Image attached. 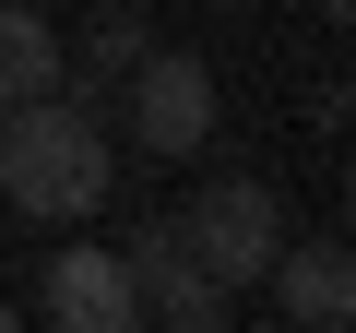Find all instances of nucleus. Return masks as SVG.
I'll return each instance as SVG.
<instances>
[{
	"label": "nucleus",
	"mask_w": 356,
	"mask_h": 333,
	"mask_svg": "<svg viewBox=\"0 0 356 333\" xmlns=\"http://www.w3.org/2000/svg\"><path fill=\"white\" fill-rule=\"evenodd\" d=\"M143 48H154V36H143V13H95V48H83V60H95V72H131Z\"/></svg>",
	"instance_id": "8"
},
{
	"label": "nucleus",
	"mask_w": 356,
	"mask_h": 333,
	"mask_svg": "<svg viewBox=\"0 0 356 333\" xmlns=\"http://www.w3.org/2000/svg\"><path fill=\"white\" fill-rule=\"evenodd\" d=\"M72 60L48 36V13H24V0H0V107H24V95H60Z\"/></svg>",
	"instance_id": "7"
},
{
	"label": "nucleus",
	"mask_w": 356,
	"mask_h": 333,
	"mask_svg": "<svg viewBox=\"0 0 356 333\" xmlns=\"http://www.w3.org/2000/svg\"><path fill=\"white\" fill-rule=\"evenodd\" d=\"M0 203L36 226H83L107 203V131L83 95H24L0 107Z\"/></svg>",
	"instance_id": "1"
},
{
	"label": "nucleus",
	"mask_w": 356,
	"mask_h": 333,
	"mask_svg": "<svg viewBox=\"0 0 356 333\" xmlns=\"http://www.w3.org/2000/svg\"><path fill=\"white\" fill-rule=\"evenodd\" d=\"M131 143L166 155V166H191V155L214 143V60L143 48V60H131Z\"/></svg>",
	"instance_id": "3"
},
{
	"label": "nucleus",
	"mask_w": 356,
	"mask_h": 333,
	"mask_svg": "<svg viewBox=\"0 0 356 333\" xmlns=\"http://www.w3.org/2000/svg\"><path fill=\"white\" fill-rule=\"evenodd\" d=\"M178 238L202 250V274H214V286H261V274H273V250H285V215H273V191H261V179H202V191H191V215H178Z\"/></svg>",
	"instance_id": "2"
},
{
	"label": "nucleus",
	"mask_w": 356,
	"mask_h": 333,
	"mask_svg": "<svg viewBox=\"0 0 356 333\" xmlns=\"http://www.w3.org/2000/svg\"><path fill=\"white\" fill-rule=\"evenodd\" d=\"M344 13H356V0H321V24H344Z\"/></svg>",
	"instance_id": "9"
},
{
	"label": "nucleus",
	"mask_w": 356,
	"mask_h": 333,
	"mask_svg": "<svg viewBox=\"0 0 356 333\" xmlns=\"http://www.w3.org/2000/svg\"><path fill=\"white\" fill-rule=\"evenodd\" d=\"M48 321H60V333H131L143 309H131L119 250H60V262H48Z\"/></svg>",
	"instance_id": "6"
},
{
	"label": "nucleus",
	"mask_w": 356,
	"mask_h": 333,
	"mask_svg": "<svg viewBox=\"0 0 356 333\" xmlns=\"http://www.w3.org/2000/svg\"><path fill=\"white\" fill-rule=\"evenodd\" d=\"M119 274H131V309H143V321H178V333H214V321L238 309V286L202 274V250L178 238V215H166V226H131V238H119Z\"/></svg>",
	"instance_id": "4"
},
{
	"label": "nucleus",
	"mask_w": 356,
	"mask_h": 333,
	"mask_svg": "<svg viewBox=\"0 0 356 333\" xmlns=\"http://www.w3.org/2000/svg\"><path fill=\"white\" fill-rule=\"evenodd\" d=\"M273 309L297 321V333H344V309H356V262H344V238H309V250H273Z\"/></svg>",
	"instance_id": "5"
}]
</instances>
